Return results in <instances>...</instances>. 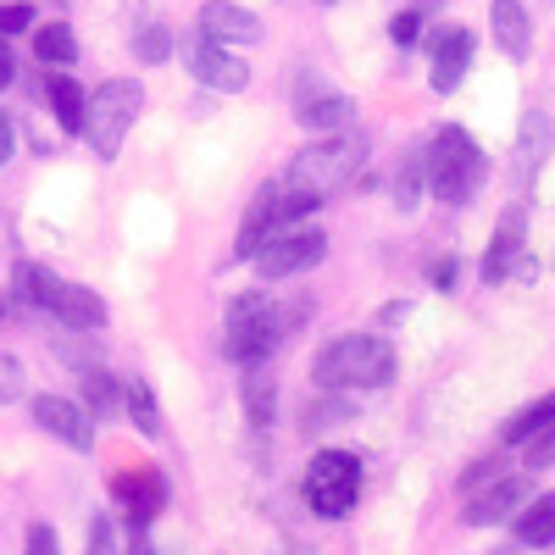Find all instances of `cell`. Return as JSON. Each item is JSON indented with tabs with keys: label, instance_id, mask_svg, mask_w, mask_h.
Returning <instances> with one entry per match:
<instances>
[{
	"label": "cell",
	"instance_id": "cell-1",
	"mask_svg": "<svg viewBox=\"0 0 555 555\" xmlns=\"http://www.w3.org/2000/svg\"><path fill=\"white\" fill-rule=\"evenodd\" d=\"M361 162H366V145H361V139H350V133H334V139H317V145H306V151L295 156V167L278 178V183H284V211H289V222H295V217H311V211L322 206V195L345 190V183L361 172Z\"/></svg>",
	"mask_w": 555,
	"mask_h": 555
},
{
	"label": "cell",
	"instance_id": "cell-2",
	"mask_svg": "<svg viewBox=\"0 0 555 555\" xmlns=\"http://www.w3.org/2000/svg\"><path fill=\"white\" fill-rule=\"evenodd\" d=\"M311 378L322 389H384L395 378V350L378 334H339L311 361Z\"/></svg>",
	"mask_w": 555,
	"mask_h": 555
},
{
	"label": "cell",
	"instance_id": "cell-3",
	"mask_svg": "<svg viewBox=\"0 0 555 555\" xmlns=\"http://www.w3.org/2000/svg\"><path fill=\"white\" fill-rule=\"evenodd\" d=\"M284 328L289 322L278 317V306L261 295V289H250V295H240L234 306H228V328H222V356L228 361H240L245 373L250 366H261L272 350H278V339H284Z\"/></svg>",
	"mask_w": 555,
	"mask_h": 555
},
{
	"label": "cell",
	"instance_id": "cell-4",
	"mask_svg": "<svg viewBox=\"0 0 555 555\" xmlns=\"http://www.w3.org/2000/svg\"><path fill=\"white\" fill-rule=\"evenodd\" d=\"M139 106H145V89H139L133 78H106L95 95H89V106H83V139H89V151H95L101 162H112L122 151V139H128Z\"/></svg>",
	"mask_w": 555,
	"mask_h": 555
},
{
	"label": "cell",
	"instance_id": "cell-5",
	"mask_svg": "<svg viewBox=\"0 0 555 555\" xmlns=\"http://www.w3.org/2000/svg\"><path fill=\"white\" fill-rule=\"evenodd\" d=\"M423 162H428V178H434V195L444 206H461L483 178V151L473 145L467 128H439L434 145L423 151Z\"/></svg>",
	"mask_w": 555,
	"mask_h": 555
},
{
	"label": "cell",
	"instance_id": "cell-6",
	"mask_svg": "<svg viewBox=\"0 0 555 555\" xmlns=\"http://www.w3.org/2000/svg\"><path fill=\"white\" fill-rule=\"evenodd\" d=\"M306 505L317 517H350L356 512V500H361V461L350 450H322L311 455V467H306Z\"/></svg>",
	"mask_w": 555,
	"mask_h": 555
},
{
	"label": "cell",
	"instance_id": "cell-7",
	"mask_svg": "<svg viewBox=\"0 0 555 555\" xmlns=\"http://www.w3.org/2000/svg\"><path fill=\"white\" fill-rule=\"evenodd\" d=\"M295 117H300V128H311V133H345L350 122H356V101L350 95H339V89L328 83V78H317V73H300V83H295Z\"/></svg>",
	"mask_w": 555,
	"mask_h": 555
},
{
	"label": "cell",
	"instance_id": "cell-8",
	"mask_svg": "<svg viewBox=\"0 0 555 555\" xmlns=\"http://www.w3.org/2000/svg\"><path fill=\"white\" fill-rule=\"evenodd\" d=\"M322 256H328V234H317V228H284V234L256 256V267H261V278H295V272L317 267Z\"/></svg>",
	"mask_w": 555,
	"mask_h": 555
},
{
	"label": "cell",
	"instance_id": "cell-9",
	"mask_svg": "<svg viewBox=\"0 0 555 555\" xmlns=\"http://www.w3.org/2000/svg\"><path fill=\"white\" fill-rule=\"evenodd\" d=\"M284 222H289V211H284V183H261L256 201H250V211H245V228H240L234 256H240V261H256L278 234H284Z\"/></svg>",
	"mask_w": 555,
	"mask_h": 555
},
{
	"label": "cell",
	"instance_id": "cell-10",
	"mask_svg": "<svg viewBox=\"0 0 555 555\" xmlns=\"http://www.w3.org/2000/svg\"><path fill=\"white\" fill-rule=\"evenodd\" d=\"M183 67H190L201 83L222 89V95H240V89L250 83V67H245L234 51H222V44H211V39H190V51H183Z\"/></svg>",
	"mask_w": 555,
	"mask_h": 555
},
{
	"label": "cell",
	"instance_id": "cell-11",
	"mask_svg": "<svg viewBox=\"0 0 555 555\" xmlns=\"http://www.w3.org/2000/svg\"><path fill=\"white\" fill-rule=\"evenodd\" d=\"M34 423L51 439H62L67 450H89V444H95V423H89V416L73 400H62V395H39L34 400Z\"/></svg>",
	"mask_w": 555,
	"mask_h": 555
},
{
	"label": "cell",
	"instance_id": "cell-12",
	"mask_svg": "<svg viewBox=\"0 0 555 555\" xmlns=\"http://www.w3.org/2000/svg\"><path fill=\"white\" fill-rule=\"evenodd\" d=\"M201 39H211V44H256L261 39V23H256V12H245V7H228V0H211V7H201Z\"/></svg>",
	"mask_w": 555,
	"mask_h": 555
},
{
	"label": "cell",
	"instance_id": "cell-13",
	"mask_svg": "<svg viewBox=\"0 0 555 555\" xmlns=\"http://www.w3.org/2000/svg\"><path fill=\"white\" fill-rule=\"evenodd\" d=\"M473 34L467 28H444L439 34V44H434V73H428V83L439 89V95H450V89L467 78V67H473Z\"/></svg>",
	"mask_w": 555,
	"mask_h": 555
},
{
	"label": "cell",
	"instance_id": "cell-14",
	"mask_svg": "<svg viewBox=\"0 0 555 555\" xmlns=\"http://www.w3.org/2000/svg\"><path fill=\"white\" fill-rule=\"evenodd\" d=\"M117 500L128 505V517H133V528H145L162 505H167V483H162V473H122L117 483Z\"/></svg>",
	"mask_w": 555,
	"mask_h": 555
},
{
	"label": "cell",
	"instance_id": "cell-15",
	"mask_svg": "<svg viewBox=\"0 0 555 555\" xmlns=\"http://www.w3.org/2000/svg\"><path fill=\"white\" fill-rule=\"evenodd\" d=\"M528 505V478H500L489 494H478L467 505V528H489V522H505L512 512H522Z\"/></svg>",
	"mask_w": 555,
	"mask_h": 555
},
{
	"label": "cell",
	"instance_id": "cell-16",
	"mask_svg": "<svg viewBox=\"0 0 555 555\" xmlns=\"http://www.w3.org/2000/svg\"><path fill=\"white\" fill-rule=\"evenodd\" d=\"M489 28H494L505 56H528L533 51V23L522 12V0H494V7H489Z\"/></svg>",
	"mask_w": 555,
	"mask_h": 555
},
{
	"label": "cell",
	"instance_id": "cell-17",
	"mask_svg": "<svg viewBox=\"0 0 555 555\" xmlns=\"http://www.w3.org/2000/svg\"><path fill=\"white\" fill-rule=\"evenodd\" d=\"M51 317H62L67 328H106V300L95 295V289H83V284H67L62 278V295H56V306H51Z\"/></svg>",
	"mask_w": 555,
	"mask_h": 555
},
{
	"label": "cell",
	"instance_id": "cell-18",
	"mask_svg": "<svg viewBox=\"0 0 555 555\" xmlns=\"http://www.w3.org/2000/svg\"><path fill=\"white\" fill-rule=\"evenodd\" d=\"M12 289H17V300H23V306L51 311V306H56V295H62V278H56L51 267H39V261H17Z\"/></svg>",
	"mask_w": 555,
	"mask_h": 555
},
{
	"label": "cell",
	"instance_id": "cell-19",
	"mask_svg": "<svg viewBox=\"0 0 555 555\" xmlns=\"http://www.w3.org/2000/svg\"><path fill=\"white\" fill-rule=\"evenodd\" d=\"M517 256H522V206L505 211L500 234H494V250H489V261H483V278H512Z\"/></svg>",
	"mask_w": 555,
	"mask_h": 555
},
{
	"label": "cell",
	"instance_id": "cell-20",
	"mask_svg": "<svg viewBox=\"0 0 555 555\" xmlns=\"http://www.w3.org/2000/svg\"><path fill=\"white\" fill-rule=\"evenodd\" d=\"M517 539L533 544V550H550L555 544V494H539L533 505H522L517 517Z\"/></svg>",
	"mask_w": 555,
	"mask_h": 555
},
{
	"label": "cell",
	"instance_id": "cell-21",
	"mask_svg": "<svg viewBox=\"0 0 555 555\" xmlns=\"http://www.w3.org/2000/svg\"><path fill=\"white\" fill-rule=\"evenodd\" d=\"M122 405H128V416H133L139 434H145V439H162V405H156V395H151L145 378H128V384H122Z\"/></svg>",
	"mask_w": 555,
	"mask_h": 555
},
{
	"label": "cell",
	"instance_id": "cell-22",
	"mask_svg": "<svg viewBox=\"0 0 555 555\" xmlns=\"http://www.w3.org/2000/svg\"><path fill=\"white\" fill-rule=\"evenodd\" d=\"M544 428H555V395H544V400L522 405V411H517L500 434H505V444H528V439H539Z\"/></svg>",
	"mask_w": 555,
	"mask_h": 555
},
{
	"label": "cell",
	"instance_id": "cell-23",
	"mask_svg": "<svg viewBox=\"0 0 555 555\" xmlns=\"http://www.w3.org/2000/svg\"><path fill=\"white\" fill-rule=\"evenodd\" d=\"M34 51H39L44 67H73V62H78V39H73L67 23H44V28L34 34Z\"/></svg>",
	"mask_w": 555,
	"mask_h": 555
},
{
	"label": "cell",
	"instance_id": "cell-24",
	"mask_svg": "<svg viewBox=\"0 0 555 555\" xmlns=\"http://www.w3.org/2000/svg\"><path fill=\"white\" fill-rule=\"evenodd\" d=\"M544 151H550V122H544V112H528V117H522V151H517V178L539 172Z\"/></svg>",
	"mask_w": 555,
	"mask_h": 555
},
{
	"label": "cell",
	"instance_id": "cell-25",
	"mask_svg": "<svg viewBox=\"0 0 555 555\" xmlns=\"http://www.w3.org/2000/svg\"><path fill=\"white\" fill-rule=\"evenodd\" d=\"M51 101H56V122L67 128V133H83V106H89V95L62 73V78H51Z\"/></svg>",
	"mask_w": 555,
	"mask_h": 555
},
{
	"label": "cell",
	"instance_id": "cell-26",
	"mask_svg": "<svg viewBox=\"0 0 555 555\" xmlns=\"http://www.w3.org/2000/svg\"><path fill=\"white\" fill-rule=\"evenodd\" d=\"M272 400H278V395H272V378L261 373V366H250V373H245V411H250L256 428L272 423Z\"/></svg>",
	"mask_w": 555,
	"mask_h": 555
},
{
	"label": "cell",
	"instance_id": "cell-27",
	"mask_svg": "<svg viewBox=\"0 0 555 555\" xmlns=\"http://www.w3.org/2000/svg\"><path fill=\"white\" fill-rule=\"evenodd\" d=\"M83 555H122V539H117V522H112V517L89 522V550H83Z\"/></svg>",
	"mask_w": 555,
	"mask_h": 555
},
{
	"label": "cell",
	"instance_id": "cell-28",
	"mask_svg": "<svg viewBox=\"0 0 555 555\" xmlns=\"http://www.w3.org/2000/svg\"><path fill=\"white\" fill-rule=\"evenodd\" d=\"M139 56H145V62H167V56H172V34L151 23L145 34H139Z\"/></svg>",
	"mask_w": 555,
	"mask_h": 555
},
{
	"label": "cell",
	"instance_id": "cell-29",
	"mask_svg": "<svg viewBox=\"0 0 555 555\" xmlns=\"http://www.w3.org/2000/svg\"><path fill=\"white\" fill-rule=\"evenodd\" d=\"M423 172H428V162H423V156H411V162H405V172H400V183H395V195H400V206H405V211L416 206V183H423Z\"/></svg>",
	"mask_w": 555,
	"mask_h": 555
},
{
	"label": "cell",
	"instance_id": "cell-30",
	"mask_svg": "<svg viewBox=\"0 0 555 555\" xmlns=\"http://www.w3.org/2000/svg\"><path fill=\"white\" fill-rule=\"evenodd\" d=\"M23 395V361L17 356H0V405H12Z\"/></svg>",
	"mask_w": 555,
	"mask_h": 555
},
{
	"label": "cell",
	"instance_id": "cell-31",
	"mask_svg": "<svg viewBox=\"0 0 555 555\" xmlns=\"http://www.w3.org/2000/svg\"><path fill=\"white\" fill-rule=\"evenodd\" d=\"M23 555H62V539H56V528H51V522H34V528H28V544H23Z\"/></svg>",
	"mask_w": 555,
	"mask_h": 555
},
{
	"label": "cell",
	"instance_id": "cell-32",
	"mask_svg": "<svg viewBox=\"0 0 555 555\" xmlns=\"http://www.w3.org/2000/svg\"><path fill=\"white\" fill-rule=\"evenodd\" d=\"M416 34H423V17H416V12H400V17L389 23V39H395V44H416Z\"/></svg>",
	"mask_w": 555,
	"mask_h": 555
},
{
	"label": "cell",
	"instance_id": "cell-33",
	"mask_svg": "<svg viewBox=\"0 0 555 555\" xmlns=\"http://www.w3.org/2000/svg\"><path fill=\"white\" fill-rule=\"evenodd\" d=\"M34 23V12L28 7H0V39H12V34H23Z\"/></svg>",
	"mask_w": 555,
	"mask_h": 555
},
{
	"label": "cell",
	"instance_id": "cell-34",
	"mask_svg": "<svg viewBox=\"0 0 555 555\" xmlns=\"http://www.w3.org/2000/svg\"><path fill=\"white\" fill-rule=\"evenodd\" d=\"M494 467H500V461H494V455H489V461H473V467H467V473H461V489H478L483 478H494Z\"/></svg>",
	"mask_w": 555,
	"mask_h": 555
},
{
	"label": "cell",
	"instance_id": "cell-35",
	"mask_svg": "<svg viewBox=\"0 0 555 555\" xmlns=\"http://www.w3.org/2000/svg\"><path fill=\"white\" fill-rule=\"evenodd\" d=\"M83 389H89V400H95V405L106 411V400H112V384H106V373H83Z\"/></svg>",
	"mask_w": 555,
	"mask_h": 555
},
{
	"label": "cell",
	"instance_id": "cell-36",
	"mask_svg": "<svg viewBox=\"0 0 555 555\" xmlns=\"http://www.w3.org/2000/svg\"><path fill=\"white\" fill-rule=\"evenodd\" d=\"M428 278H434L439 289H450V278H455V261H434V272H428Z\"/></svg>",
	"mask_w": 555,
	"mask_h": 555
},
{
	"label": "cell",
	"instance_id": "cell-37",
	"mask_svg": "<svg viewBox=\"0 0 555 555\" xmlns=\"http://www.w3.org/2000/svg\"><path fill=\"white\" fill-rule=\"evenodd\" d=\"M7 162H12V122L0 117V167H7Z\"/></svg>",
	"mask_w": 555,
	"mask_h": 555
},
{
	"label": "cell",
	"instance_id": "cell-38",
	"mask_svg": "<svg viewBox=\"0 0 555 555\" xmlns=\"http://www.w3.org/2000/svg\"><path fill=\"white\" fill-rule=\"evenodd\" d=\"M12 83V51H7V39H0V89Z\"/></svg>",
	"mask_w": 555,
	"mask_h": 555
},
{
	"label": "cell",
	"instance_id": "cell-39",
	"mask_svg": "<svg viewBox=\"0 0 555 555\" xmlns=\"http://www.w3.org/2000/svg\"><path fill=\"white\" fill-rule=\"evenodd\" d=\"M500 555H512V550H500Z\"/></svg>",
	"mask_w": 555,
	"mask_h": 555
}]
</instances>
